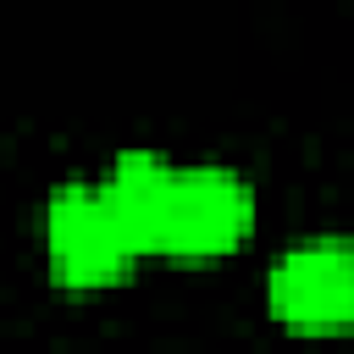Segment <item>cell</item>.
Returning <instances> with one entry per match:
<instances>
[{
    "label": "cell",
    "instance_id": "cell-3",
    "mask_svg": "<svg viewBox=\"0 0 354 354\" xmlns=\"http://www.w3.org/2000/svg\"><path fill=\"white\" fill-rule=\"evenodd\" d=\"M266 310L288 332H348L354 326V249L337 238L288 249L266 277Z\"/></svg>",
    "mask_w": 354,
    "mask_h": 354
},
{
    "label": "cell",
    "instance_id": "cell-4",
    "mask_svg": "<svg viewBox=\"0 0 354 354\" xmlns=\"http://www.w3.org/2000/svg\"><path fill=\"white\" fill-rule=\"evenodd\" d=\"M171 177H177V166H166L160 155H149V149H127V155H116L111 177L100 183L138 260H144V254H160L166 205H171Z\"/></svg>",
    "mask_w": 354,
    "mask_h": 354
},
{
    "label": "cell",
    "instance_id": "cell-2",
    "mask_svg": "<svg viewBox=\"0 0 354 354\" xmlns=\"http://www.w3.org/2000/svg\"><path fill=\"white\" fill-rule=\"evenodd\" d=\"M249 232H254V194L238 171L183 166L171 177V205H166V232H160L166 260H221L243 249Z\"/></svg>",
    "mask_w": 354,
    "mask_h": 354
},
{
    "label": "cell",
    "instance_id": "cell-1",
    "mask_svg": "<svg viewBox=\"0 0 354 354\" xmlns=\"http://www.w3.org/2000/svg\"><path fill=\"white\" fill-rule=\"evenodd\" d=\"M44 260H50V277L61 288L94 293V288L122 282L138 254H133V243H127L105 188L66 183L44 205Z\"/></svg>",
    "mask_w": 354,
    "mask_h": 354
}]
</instances>
